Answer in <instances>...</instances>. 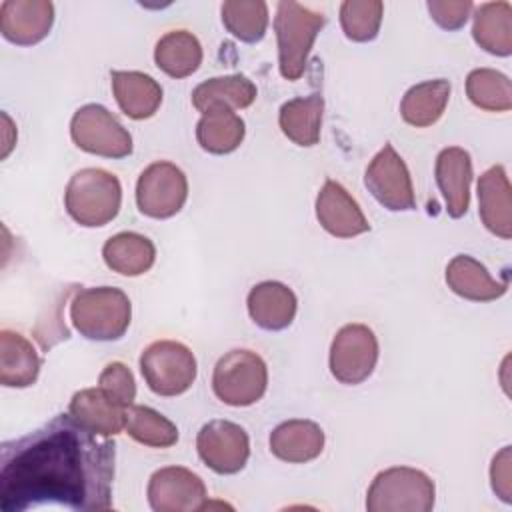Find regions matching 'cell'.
Listing matches in <instances>:
<instances>
[{"instance_id": "cell-1", "label": "cell", "mask_w": 512, "mask_h": 512, "mask_svg": "<svg viewBox=\"0 0 512 512\" xmlns=\"http://www.w3.org/2000/svg\"><path fill=\"white\" fill-rule=\"evenodd\" d=\"M114 460V442L98 440L70 414H58L42 428L2 444L0 510H110Z\"/></svg>"}, {"instance_id": "cell-2", "label": "cell", "mask_w": 512, "mask_h": 512, "mask_svg": "<svg viewBox=\"0 0 512 512\" xmlns=\"http://www.w3.org/2000/svg\"><path fill=\"white\" fill-rule=\"evenodd\" d=\"M122 204V186L116 174L102 168H82L66 184L64 206L68 216L86 228H98L116 218Z\"/></svg>"}, {"instance_id": "cell-3", "label": "cell", "mask_w": 512, "mask_h": 512, "mask_svg": "<svg viewBox=\"0 0 512 512\" xmlns=\"http://www.w3.org/2000/svg\"><path fill=\"white\" fill-rule=\"evenodd\" d=\"M130 318L132 304L120 288H84L70 302V320L80 336L88 340L110 342L122 338Z\"/></svg>"}, {"instance_id": "cell-4", "label": "cell", "mask_w": 512, "mask_h": 512, "mask_svg": "<svg viewBox=\"0 0 512 512\" xmlns=\"http://www.w3.org/2000/svg\"><path fill=\"white\" fill-rule=\"evenodd\" d=\"M326 16L322 12L310 10L304 4L282 0L276 6L274 32L278 44V68L282 78L294 82L298 80L308 64V54Z\"/></svg>"}, {"instance_id": "cell-5", "label": "cell", "mask_w": 512, "mask_h": 512, "mask_svg": "<svg viewBox=\"0 0 512 512\" xmlns=\"http://www.w3.org/2000/svg\"><path fill=\"white\" fill-rule=\"evenodd\" d=\"M436 488L432 478L416 468L394 466L374 476L366 492L368 512H430Z\"/></svg>"}, {"instance_id": "cell-6", "label": "cell", "mask_w": 512, "mask_h": 512, "mask_svg": "<svg viewBox=\"0 0 512 512\" xmlns=\"http://www.w3.org/2000/svg\"><path fill=\"white\" fill-rule=\"evenodd\" d=\"M268 388V368L260 354L236 348L226 352L214 366L212 390L228 406H250Z\"/></svg>"}, {"instance_id": "cell-7", "label": "cell", "mask_w": 512, "mask_h": 512, "mask_svg": "<svg viewBox=\"0 0 512 512\" xmlns=\"http://www.w3.org/2000/svg\"><path fill=\"white\" fill-rule=\"evenodd\" d=\"M140 372L148 388L158 396H180L196 380L194 352L176 340H156L140 354Z\"/></svg>"}, {"instance_id": "cell-8", "label": "cell", "mask_w": 512, "mask_h": 512, "mask_svg": "<svg viewBox=\"0 0 512 512\" xmlns=\"http://www.w3.org/2000/svg\"><path fill=\"white\" fill-rule=\"evenodd\" d=\"M72 142L96 156L124 158L132 154V136L118 118L100 104L80 106L70 120Z\"/></svg>"}, {"instance_id": "cell-9", "label": "cell", "mask_w": 512, "mask_h": 512, "mask_svg": "<svg viewBox=\"0 0 512 512\" xmlns=\"http://www.w3.org/2000/svg\"><path fill=\"white\" fill-rule=\"evenodd\" d=\"M188 198L186 174L168 160L146 166L136 182L138 210L156 220L172 218L182 210Z\"/></svg>"}, {"instance_id": "cell-10", "label": "cell", "mask_w": 512, "mask_h": 512, "mask_svg": "<svg viewBox=\"0 0 512 512\" xmlns=\"http://www.w3.org/2000/svg\"><path fill=\"white\" fill-rule=\"evenodd\" d=\"M378 338L366 324L342 326L330 344V372L342 384H360L376 368Z\"/></svg>"}, {"instance_id": "cell-11", "label": "cell", "mask_w": 512, "mask_h": 512, "mask_svg": "<svg viewBox=\"0 0 512 512\" xmlns=\"http://www.w3.org/2000/svg\"><path fill=\"white\" fill-rule=\"evenodd\" d=\"M364 186L386 210L406 212L416 208L408 166L388 142L370 160L364 172Z\"/></svg>"}, {"instance_id": "cell-12", "label": "cell", "mask_w": 512, "mask_h": 512, "mask_svg": "<svg viewBox=\"0 0 512 512\" xmlns=\"http://www.w3.org/2000/svg\"><path fill=\"white\" fill-rule=\"evenodd\" d=\"M196 450L216 474H236L248 462L250 438L242 426L230 420H210L196 436Z\"/></svg>"}, {"instance_id": "cell-13", "label": "cell", "mask_w": 512, "mask_h": 512, "mask_svg": "<svg viewBox=\"0 0 512 512\" xmlns=\"http://www.w3.org/2000/svg\"><path fill=\"white\" fill-rule=\"evenodd\" d=\"M154 512H192L206 506V486L198 474L182 466L156 470L146 488Z\"/></svg>"}, {"instance_id": "cell-14", "label": "cell", "mask_w": 512, "mask_h": 512, "mask_svg": "<svg viewBox=\"0 0 512 512\" xmlns=\"http://www.w3.org/2000/svg\"><path fill=\"white\" fill-rule=\"evenodd\" d=\"M54 24L50 0H4L0 4V32L16 46H32L44 40Z\"/></svg>"}, {"instance_id": "cell-15", "label": "cell", "mask_w": 512, "mask_h": 512, "mask_svg": "<svg viewBox=\"0 0 512 512\" xmlns=\"http://www.w3.org/2000/svg\"><path fill=\"white\" fill-rule=\"evenodd\" d=\"M316 218L320 226L336 238H354L370 230V224L352 198L336 180H326L316 196Z\"/></svg>"}, {"instance_id": "cell-16", "label": "cell", "mask_w": 512, "mask_h": 512, "mask_svg": "<svg viewBox=\"0 0 512 512\" xmlns=\"http://www.w3.org/2000/svg\"><path fill=\"white\" fill-rule=\"evenodd\" d=\"M478 214L488 232L502 240L512 238V188L506 168L494 164L478 178Z\"/></svg>"}, {"instance_id": "cell-17", "label": "cell", "mask_w": 512, "mask_h": 512, "mask_svg": "<svg viewBox=\"0 0 512 512\" xmlns=\"http://www.w3.org/2000/svg\"><path fill=\"white\" fill-rule=\"evenodd\" d=\"M436 184L444 196L446 212L450 218H462L470 206L472 184V158L460 146L440 150L434 166Z\"/></svg>"}, {"instance_id": "cell-18", "label": "cell", "mask_w": 512, "mask_h": 512, "mask_svg": "<svg viewBox=\"0 0 512 512\" xmlns=\"http://www.w3.org/2000/svg\"><path fill=\"white\" fill-rule=\"evenodd\" d=\"M248 314L256 326L262 330H284L292 324L298 308L296 294L292 288H288L282 282L276 280H266L248 292L246 298Z\"/></svg>"}, {"instance_id": "cell-19", "label": "cell", "mask_w": 512, "mask_h": 512, "mask_svg": "<svg viewBox=\"0 0 512 512\" xmlns=\"http://www.w3.org/2000/svg\"><path fill=\"white\" fill-rule=\"evenodd\" d=\"M68 414L100 438L120 434L126 424V408L112 402L98 386L78 390L68 404Z\"/></svg>"}, {"instance_id": "cell-20", "label": "cell", "mask_w": 512, "mask_h": 512, "mask_svg": "<svg viewBox=\"0 0 512 512\" xmlns=\"http://www.w3.org/2000/svg\"><path fill=\"white\" fill-rule=\"evenodd\" d=\"M446 284L454 294L472 302H492L508 290V278L502 282L492 278L488 268L468 254H458L448 262Z\"/></svg>"}, {"instance_id": "cell-21", "label": "cell", "mask_w": 512, "mask_h": 512, "mask_svg": "<svg viewBox=\"0 0 512 512\" xmlns=\"http://www.w3.org/2000/svg\"><path fill=\"white\" fill-rule=\"evenodd\" d=\"M324 450V430L312 420H286L270 432V452L288 464H304Z\"/></svg>"}, {"instance_id": "cell-22", "label": "cell", "mask_w": 512, "mask_h": 512, "mask_svg": "<svg viewBox=\"0 0 512 512\" xmlns=\"http://www.w3.org/2000/svg\"><path fill=\"white\" fill-rule=\"evenodd\" d=\"M112 92L120 110L132 120H146L162 104V86L138 70H112Z\"/></svg>"}, {"instance_id": "cell-23", "label": "cell", "mask_w": 512, "mask_h": 512, "mask_svg": "<svg viewBox=\"0 0 512 512\" xmlns=\"http://www.w3.org/2000/svg\"><path fill=\"white\" fill-rule=\"evenodd\" d=\"M258 96L254 82L244 74H228V76H214L210 80L200 82L192 90V106L198 112L208 110H242L248 108Z\"/></svg>"}, {"instance_id": "cell-24", "label": "cell", "mask_w": 512, "mask_h": 512, "mask_svg": "<svg viewBox=\"0 0 512 512\" xmlns=\"http://www.w3.org/2000/svg\"><path fill=\"white\" fill-rule=\"evenodd\" d=\"M40 356L32 342L16 330L0 332V382L8 388H28L40 372Z\"/></svg>"}, {"instance_id": "cell-25", "label": "cell", "mask_w": 512, "mask_h": 512, "mask_svg": "<svg viewBox=\"0 0 512 512\" xmlns=\"http://www.w3.org/2000/svg\"><path fill=\"white\" fill-rule=\"evenodd\" d=\"M106 266L122 276H140L148 272L156 260L152 240L138 232H118L102 246Z\"/></svg>"}, {"instance_id": "cell-26", "label": "cell", "mask_w": 512, "mask_h": 512, "mask_svg": "<svg viewBox=\"0 0 512 512\" xmlns=\"http://www.w3.org/2000/svg\"><path fill=\"white\" fill-rule=\"evenodd\" d=\"M472 36L482 50L494 56H510L512 54V4L506 0L480 4L474 12Z\"/></svg>"}, {"instance_id": "cell-27", "label": "cell", "mask_w": 512, "mask_h": 512, "mask_svg": "<svg viewBox=\"0 0 512 512\" xmlns=\"http://www.w3.org/2000/svg\"><path fill=\"white\" fill-rule=\"evenodd\" d=\"M324 100L320 94L298 96L280 106L278 124L282 134L298 146H314L320 140Z\"/></svg>"}, {"instance_id": "cell-28", "label": "cell", "mask_w": 512, "mask_h": 512, "mask_svg": "<svg viewBox=\"0 0 512 512\" xmlns=\"http://www.w3.org/2000/svg\"><path fill=\"white\" fill-rule=\"evenodd\" d=\"M450 98V82L444 78L424 80L408 88L400 102V116L406 124L428 128L440 120Z\"/></svg>"}, {"instance_id": "cell-29", "label": "cell", "mask_w": 512, "mask_h": 512, "mask_svg": "<svg viewBox=\"0 0 512 512\" xmlns=\"http://www.w3.org/2000/svg\"><path fill=\"white\" fill-rule=\"evenodd\" d=\"M202 56L200 40L188 30L166 32L154 48L156 66L172 78H186L194 74L202 64Z\"/></svg>"}, {"instance_id": "cell-30", "label": "cell", "mask_w": 512, "mask_h": 512, "mask_svg": "<svg viewBox=\"0 0 512 512\" xmlns=\"http://www.w3.org/2000/svg\"><path fill=\"white\" fill-rule=\"evenodd\" d=\"M246 134L244 120L234 110H208L196 124V140L210 154L234 152Z\"/></svg>"}, {"instance_id": "cell-31", "label": "cell", "mask_w": 512, "mask_h": 512, "mask_svg": "<svg viewBox=\"0 0 512 512\" xmlns=\"http://www.w3.org/2000/svg\"><path fill=\"white\" fill-rule=\"evenodd\" d=\"M224 28L240 42H260L268 28V4L264 0H228L220 6Z\"/></svg>"}, {"instance_id": "cell-32", "label": "cell", "mask_w": 512, "mask_h": 512, "mask_svg": "<svg viewBox=\"0 0 512 512\" xmlns=\"http://www.w3.org/2000/svg\"><path fill=\"white\" fill-rule=\"evenodd\" d=\"M124 430L132 440L150 448H170L178 442V428L150 406L130 404Z\"/></svg>"}, {"instance_id": "cell-33", "label": "cell", "mask_w": 512, "mask_h": 512, "mask_svg": "<svg viewBox=\"0 0 512 512\" xmlns=\"http://www.w3.org/2000/svg\"><path fill=\"white\" fill-rule=\"evenodd\" d=\"M470 102L488 112H508L512 108L510 78L494 68H476L466 78Z\"/></svg>"}, {"instance_id": "cell-34", "label": "cell", "mask_w": 512, "mask_h": 512, "mask_svg": "<svg viewBox=\"0 0 512 512\" xmlns=\"http://www.w3.org/2000/svg\"><path fill=\"white\" fill-rule=\"evenodd\" d=\"M384 16L380 0H346L340 4V26L348 40L370 42L378 36Z\"/></svg>"}, {"instance_id": "cell-35", "label": "cell", "mask_w": 512, "mask_h": 512, "mask_svg": "<svg viewBox=\"0 0 512 512\" xmlns=\"http://www.w3.org/2000/svg\"><path fill=\"white\" fill-rule=\"evenodd\" d=\"M98 388L118 406L128 408L136 398V382L132 370L124 362H110L98 376Z\"/></svg>"}, {"instance_id": "cell-36", "label": "cell", "mask_w": 512, "mask_h": 512, "mask_svg": "<svg viewBox=\"0 0 512 512\" xmlns=\"http://www.w3.org/2000/svg\"><path fill=\"white\" fill-rule=\"evenodd\" d=\"M426 6L432 20L444 30L462 28L474 8L470 0H430Z\"/></svg>"}, {"instance_id": "cell-37", "label": "cell", "mask_w": 512, "mask_h": 512, "mask_svg": "<svg viewBox=\"0 0 512 512\" xmlns=\"http://www.w3.org/2000/svg\"><path fill=\"white\" fill-rule=\"evenodd\" d=\"M512 456H510V446H504L494 458L490 466V482L492 490L496 492L498 498L504 502L512 500Z\"/></svg>"}]
</instances>
